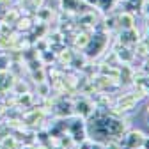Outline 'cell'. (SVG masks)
<instances>
[{"mask_svg": "<svg viewBox=\"0 0 149 149\" xmlns=\"http://www.w3.org/2000/svg\"><path fill=\"white\" fill-rule=\"evenodd\" d=\"M146 13H147V14H149V4H147V6H146Z\"/></svg>", "mask_w": 149, "mask_h": 149, "instance_id": "obj_2", "label": "cell"}, {"mask_svg": "<svg viewBox=\"0 0 149 149\" xmlns=\"http://www.w3.org/2000/svg\"><path fill=\"white\" fill-rule=\"evenodd\" d=\"M92 149H94V147H92ZM96 149H100V147H96Z\"/></svg>", "mask_w": 149, "mask_h": 149, "instance_id": "obj_3", "label": "cell"}, {"mask_svg": "<svg viewBox=\"0 0 149 149\" xmlns=\"http://www.w3.org/2000/svg\"><path fill=\"white\" fill-rule=\"evenodd\" d=\"M121 22H124V23H121V25H124L126 29H130V27H132V16H130V14H123V18H121Z\"/></svg>", "mask_w": 149, "mask_h": 149, "instance_id": "obj_1", "label": "cell"}]
</instances>
